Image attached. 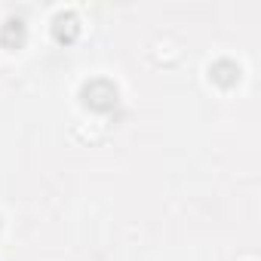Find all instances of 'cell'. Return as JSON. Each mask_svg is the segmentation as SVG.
Instances as JSON below:
<instances>
[{
  "instance_id": "cell-1",
  "label": "cell",
  "mask_w": 261,
  "mask_h": 261,
  "mask_svg": "<svg viewBox=\"0 0 261 261\" xmlns=\"http://www.w3.org/2000/svg\"><path fill=\"white\" fill-rule=\"evenodd\" d=\"M181 56V46H178V40H172V37H163V40H157L154 43V59L157 62H175Z\"/></svg>"
},
{
  "instance_id": "cell-2",
  "label": "cell",
  "mask_w": 261,
  "mask_h": 261,
  "mask_svg": "<svg viewBox=\"0 0 261 261\" xmlns=\"http://www.w3.org/2000/svg\"><path fill=\"white\" fill-rule=\"evenodd\" d=\"M101 133H105V123H95L92 129H89V126H83V123H77V126H74V136H77V139H89V142H98V139H101Z\"/></svg>"
}]
</instances>
